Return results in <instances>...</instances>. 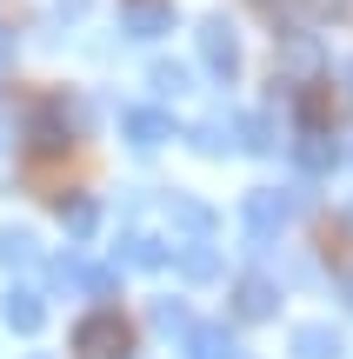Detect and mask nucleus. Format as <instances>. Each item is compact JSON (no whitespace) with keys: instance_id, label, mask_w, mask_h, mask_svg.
<instances>
[{"instance_id":"nucleus-4","label":"nucleus","mask_w":353,"mask_h":359,"mask_svg":"<svg viewBox=\"0 0 353 359\" xmlns=\"http://www.w3.org/2000/svg\"><path fill=\"white\" fill-rule=\"evenodd\" d=\"M127 133H133L140 147H154V140H160V114H133V120H127Z\"/></svg>"},{"instance_id":"nucleus-1","label":"nucleus","mask_w":353,"mask_h":359,"mask_svg":"<svg viewBox=\"0 0 353 359\" xmlns=\"http://www.w3.org/2000/svg\"><path fill=\"white\" fill-rule=\"evenodd\" d=\"M74 353L80 359H120V353H127V326H120V313H87V320L74 326Z\"/></svg>"},{"instance_id":"nucleus-3","label":"nucleus","mask_w":353,"mask_h":359,"mask_svg":"<svg viewBox=\"0 0 353 359\" xmlns=\"http://www.w3.org/2000/svg\"><path fill=\"white\" fill-rule=\"evenodd\" d=\"M127 20L140 27V34H154V27H167V7H154V0H140V7H127Z\"/></svg>"},{"instance_id":"nucleus-2","label":"nucleus","mask_w":353,"mask_h":359,"mask_svg":"<svg viewBox=\"0 0 353 359\" xmlns=\"http://www.w3.org/2000/svg\"><path fill=\"white\" fill-rule=\"evenodd\" d=\"M7 320L20 326V333H34V326H40V299H34V293H13V299H7Z\"/></svg>"}]
</instances>
